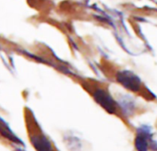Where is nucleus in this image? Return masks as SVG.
<instances>
[{
  "mask_svg": "<svg viewBox=\"0 0 157 151\" xmlns=\"http://www.w3.org/2000/svg\"><path fill=\"white\" fill-rule=\"evenodd\" d=\"M95 101L102 106L107 112L115 113L116 112V102L110 94L103 89H96L93 94Z\"/></svg>",
  "mask_w": 157,
  "mask_h": 151,
  "instance_id": "nucleus-2",
  "label": "nucleus"
},
{
  "mask_svg": "<svg viewBox=\"0 0 157 151\" xmlns=\"http://www.w3.org/2000/svg\"><path fill=\"white\" fill-rule=\"evenodd\" d=\"M31 141L36 151H53V146L43 134H35L31 136Z\"/></svg>",
  "mask_w": 157,
  "mask_h": 151,
  "instance_id": "nucleus-3",
  "label": "nucleus"
},
{
  "mask_svg": "<svg viewBox=\"0 0 157 151\" xmlns=\"http://www.w3.org/2000/svg\"><path fill=\"white\" fill-rule=\"evenodd\" d=\"M0 134H1L3 136H5L6 138L15 142V143H21V140L14 135V134L8 128V126L6 124L3 123V122L0 120Z\"/></svg>",
  "mask_w": 157,
  "mask_h": 151,
  "instance_id": "nucleus-4",
  "label": "nucleus"
},
{
  "mask_svg": "<svg viewBox=\"0 0 157 151\" xmlns=\"http://www.w3.org/2000/svg\"><path fill=\"white\" fill-rule=\"evenodd\" d=\"M117 80L118 83H120L124 88H126L128 90L138 92L140 90L141 88V82L139 79L138 76H136L134 73L124 70L120 71L117 74Z\"/></svg>",
  "mask_w": 157,
  "mask_h": 151,
  "instance_id": "nucleus-1",
  "label": "nucleus"
},
{
  "mask_svg": "<svg viewBox=\"0 0 157 151\" xmlns=\"http://www.w3.org/2000/svg\"><path fill=\"white\" fill-rule=\"evenodd\" d=\"M135 146L138 151H147L148 150L147 135L139 133V135H137L135 140Z\"/></svg>",
  "mask_w": 157,
  "mask_h": 151,
  "instance_id": "nucleus-5",
  "label": "nucleus"
}]
</instances>
